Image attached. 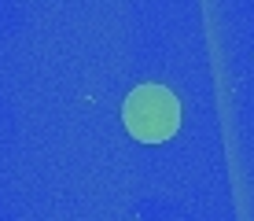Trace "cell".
Wrapping results in <instances>:
<instances>
[{
	"instance_id": "obj_1",
	"label": "cell",
	"mask_w": 254,
	"mask_h": 221,
	"mask_svg": "<svg viewBox=\"0 0 254 221\" xmlns=\"http://www.w3.org/2000/svg\"><path fill=\"white\" fill-rule=\"evenodd\" d=\"M126 129L144 144H162L170 140L181 126V103L170 88L162 85H140L129 92L126 107H122Z\"/></svg>"
}]
</instances>
